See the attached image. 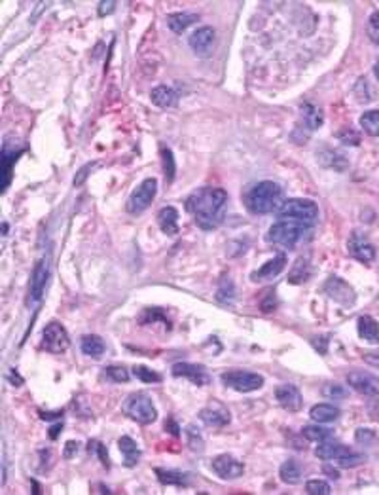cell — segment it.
Returning <instances> with one entry per match:
<instances>
[{"instance_id": "1", "label": "cell", "mask_w": 379, "mask_h": 495, "mask_svg": "<svg viewBox=\"0 0 379 495\" xmlns=\"http://www.w3.org/2000/svg\"><path fill=\"white\" fill-rule=\"evenodd\" d=\"M226 205H228V192L222 188H211V186L196 190L186 199V209L201 230L218 228L226 214Z\"/></svg>"}, {"instance_id": "2", "label": "cell", "mask_w": 379, "mask_h": 495, "mask_svg": "<svg viewBox=\"0 0 379 495\" xmlns=\"http://www.w3.org/2000/svg\"><path fill=\"white\" fill-rule=\"evenodd\" d=\"M284 204L283 188L273 181H262L254 184L245 194V205L253 214H269L279 211Z\"/></svg>"}, {"instance_id": "3", "label": "cell", "mask_w": 379, "mask_h": 495, "mask_svg": "<svg viewBox=\"0 0 379 495\" xmlns=\"http://www.w3.org/2000/svg\"><path fill=\"white\" fill-rule=\"evenodd\" d=\"M315 228H309L298 222H290V220H277L275 224L269 228L268 239L269 243L277 245V247H283V249H294L296 245L301 243L306 237L313 234Z\"/></svg>"}, {"instance_id": "4", "label": "cell", "mask_w": 379, "mask_h": 495, "mask_svg": "<svg viewBox=\"0 0 379 495\" xmlns=\"http://www.w3.org/2000/svg\"><path fill=\"white\" fill-rule=\"evenodd\" d=\"M279 220H290V222L315 228V224L319 222V207L311 199H301V197L286 199L279 209Z\"/></svg>"}, {"instance_id": "5", "label": "cell", "mask_w": 379, "mask_h": 495, "mask_svg": "<svg viewBox=\"0 0 379 495\" xmlns=\"http://www.w3.org/2000/svg\"><path fill=\"white\" fill-rule=\"evenodd\" d=\"M122 410H124L126 416H129L131 419H135V421H139V424L142 425L154 424L156 417H158V410L154 406L152 399L146 393H142V391L129 395L126 402H124Z\"/></svg>"}, {"instance_id": "6", "label": "cell", "mask_w": 379, "mask_h": 495, "mask_svg": "<svg viewBox=\"0 0 379 495\" xmlns=\"http://www.w3.org/2000/svg\"><path fill=\"white\" fill-rule=\"evenodd\" d=\"M222 384L239 391V393H251V391H258L264 385V377L256 372H246V370H228L220 376Z\"/></svg>"}, {"instance_id": "7", "label": "cell", "mask_w": 379, "mask_h": 495, "mask_svg": "<svg viewBox=\"0 0 379 495\" xmlns=\"http://www.w3.org/2000/svg\"><path fill=\"white\" fill-rule=\"evenodd\" d=\"M158 194V181L152 179H144V181L131 192V196L127 199V211L131 214H139V212L146 211L154 197Z\"/></svg>"}, {"instance_id": "8", "label": "cell", "mask_w": 379, "mask_h": 495, "mask_svg": "<svg viewBox=\"0 0 379 495\" xmlns=\"http://www.w3.org/2000/svg\"><path fill=\"white\" fill-rule=\"evenodd\" d=\"M71 346V338L67 334L63 324L59 322H49L46 329L42 330V347L49 353H65Z\"/></svg>"}, {"instance_id": "9", "label": "cell", "mask_w": 379, "mask_h": 495, "mask_svg": "<svg viewBox=\"0 0 379 495\" xmlns=\"http://www.w3.org/2000/svg\"><path fill=\"white\" fill-rule=\"evenodd\" d=\"M47 279H49V256H44V258L38 260V264L32 270L27 304H38L44 296V291H46Z\"/></svg>"}, {"instance_id": "10", "label": "cell", "mask_w": 379, "mask_h": 495, "mask_svg": "<svg viewBox=\"0 0 379 495\" xmlns=\"http://www.w3.org/2000/svg\"><path fill=\"white\" fill-rule=\"evenodd\" d=\"M347 251L353 258L363 262V264H370V262H374V258H376V247H374L370 239L363 236L360 232L351 234L347 241Z\"/></svg>"}, {"instance_id": "11", "label": "cell", "mask_w": 379, "mask_h": 495, "mask_svg": "<svg viewBox=\"0 0 379 495\" xmlns=\"http://www.w3.org/2000/svg\"><path fill=\"white\" fill-rule=\"evenodd\" d=\"M324 292H326L334 302H338V304H341L343 307L353 306L356 300L353 287L345 283L340 277H330V279L326 281V285H324Z\"/></svg>"}, {"instance_id": "12", "label": "cell", "mask_w": 379, "mask_h": 495, "mask_svg": "<svg viewBox=\"0 0 379 495\" xmlns=\"http://www.w3.org/2000/svg\"><path fill=\"white\" fill-rule=\"evenodd\" d=\"M315 456L319 457V459H324V461H338V463H341V461H345V459L356 457L358 454L353 452L349 446H345V444L323 440V442H319V446H317Z\"/></svg>"}, {"instance_id": "13", "label": "cell", "mask_w": 379, "mask_h": 495, "mask_svg": "<svg viewBox=\"0 0 379 495\" xmlns=\"http://www.w3.org/2000/svg\"><path fill=\"white\" fill-rule=\"evenodd\" d=\"M211 467H213V471L224 480L239 478V476H243V472H245L243 463L237 461L233 456H228V454H222V456L214 457Z\"/></svg>"}, {"instance_id": "14", "label": "cell", "mask_w": 379, "mask_h": 495, "mask_svg": "<svg viewBox=\"0 0 379 495\" xmlns=\"http://www.w3.org/2000/svg\"><path fill=\"white\" fill-rule=\"evenodd\" d=\"M275 399L281 404V408L286 412H300L303 406V397L300 389L292 384H283L275 389Z\"/></svg>"}, {"instance_id": "15", "label": "cell", "mask_w": 379, "mask_h": 495, "mask_svg": "<svg viewBox=\"0 0 379 495\" xmlns=\"http://www.w3.org/2000/svg\"><path fill=\"white\" fill-rule=\"evenodd\" d=\"M173 376L188 377L192 384L199 385V387L211 384V376H209V372L205 370V366H201V364H192V362H176L173 366Z\"/></svg>"}, {"instance_id": "16", "label": "cell", "mask_w": 379, "mask_h": 495, "mask_svg": "<svg viewBox=\"0 0 379 495\" xmlns=\"http://www.w3.org/2000/svg\"><path fill=\"white\" fill-rule=\"evenodd\" d=\"M347 384L355 389L356 393L366 395V397H376L379 395V380L376 376H371L368 372H351L347 376Z\"/></svg>"}, {"instance_id": "17", "label": "cell", "mask_w": 379, "mask_h": 495, "mask_svg": "<svg viewBox=\"0 0 379 495\" xmlns=\"http://www.w3.org/2000/svg\"><path fill=\"white\" fill-rule=\"evenodd\" d=\"M214 40H216V32H214L213 27H199L198 31L192 32L190 36V47L196 52L201 57H207V55L213 52L214 47Z\"/></svg>"}, {"instance_id": "18", "label": "cell", "mask_w": 379, "mask_h": 495, "mask_svg": "<svg viewBox=\"0 0 379 495\" xmlns=\"http://www.w3.org/2000/svg\"><path fill=\"white\" fill-rule=\"evenodd\" d=\"M199 419L209 427H224L229 424V412L224 404L213 401L199 412Z\"/></svg>"}, {"instance_id": "19", "label": "cell", "mask_w": 379, "mask_h": 495, "mask_svg": "<svg viewBox=\"0 0 379 495\" xmlns=\"http://www.w3.org/2000/svg\"><path fill=\"white\" fill-rule=\"evenodd\" d=\"M284 266H286V256H284V254H277L275 258L268 260V262H266V264H264L260 270L253 272L251 279L256 281V283H258V281H268V279H273V277H277V275L283 272Z\"/></svg>"}, {"instance_id": "20", "label": "cell", "mask_w": 379, "mask_h": 495, "mask_svg": "<svg viewBox=\"0 0 379 495\" xmlns=\"http://www.w3.org/2000/svg\"><path fill=\"white\" fill-rule=\"evenodd\" d=\"M358 336L366 340L368 344H379V322L370 315H360L356 321Z\"/></svg>"}, {"instance_id": "21", "label": "cell", "mask_w": 379, "mask_h": 495, "mask_svg": "<svg viewBox=\"0 0 379 495\" xmlns=\"http://www.w3.org/2000/svg\"><path fill=\"white\" fill-rule=\"evenodd\" d=\"M158 224L163 234L176 236L179 234V211L174 207H163L158 212Z\"/></svg>"}, {"instance_id": "22", "label": "cell", "mask_w": 379, "mask_h": 495, "mask_svg": "<svg viewBox=\"0 0 379 495\" xmlns=\"http://www.w3.org/2000/svg\"><path fill=\"white\" fill-rule=\"evenodd\" d=\"M340 408L334 406V404H328V402L315 404V406L311 408V412H309L311 419H315L317 424H332V421H336V419L340 417Z\"/></svg>"}, {"instance_id": "23", "label": "cell", "mask_w": 379, "mask_h": 495, "mask_svg": "<svg viewBox=\"0 0 379 495\" xmlns=\"http://www.w3.org/2000/svg\"><path fill=\"white\" fill-rule=\"evenodd\" d=\"M21 154V150H10V142H4V148H2V173H4V182H2V192H6L12 181V165L17 160V156Z\"/></svg>"}, {"instance_id": "24", "label": "cell", "mask_w": 379, "mask_h": 495, "mask_svg": "<svg viewBox=\"0 0 379 495\" xmlns=\"http://www.w3.org/2000/svg\"><path fill=\"white\" fill-rule=\"evenodd\" d=\"M196 21H198V16L190 14V12H176V14L167 16V27L173 32H176V34L186 31L190 25H194Z\"/></svg>"}, {"instance_id": "25", "label": "cell", "mask_w": 379, "mask_h": 495, "mask_svg": "<svg viewBox=\"0 0 379 495\" xmlns=\"http://www.w3.org/2000/svg\"><path fill=\"white\" fill-rule=\"evenodd\" d=\"M118 446H119V452L124 454V463L127 467H135V465L139 463V459H141V450L137 446V442L133 439H129V437H122L118 440Z\"/></svg>"}, {"instance_id": "26", "label": "cell", "mask_w": 379, "mask_h": 495, "mask_svg": "<svg viewBox=\"0 0 379 495\" xmlns=\"http://www.w3.org/2000/svg\"><path fill=\"white\" fill-rule=\"evenodd\" d=\"M150 99L159 109H171V107L176 104V94H174V89L167 86L154 87L150 94Z\"/></svg>"}, {"instance_id": "27", "label": "cell", "mask_w": 379, "mask_h": 495, "mask_svg": "<svg viewBox=\"0 0 379 495\" xmlns=\"http://www.w3.org/2000/svg\"><path fill=\"white\" fill-rule=\"evenodd\" d=\"M301 118H303L306 127H309L311 131H313V129H319L324 122L323 110L319 109V107H315V104H311V102L301 104Z\"/></svg>"}, {"instance_id": "28", "label": "cell", "mask_w": 379, "mask_h": 495, "mask_svg": "<svg viewBox=\"0 0 379 495\" xmlns=\"http://www.w3.org/2000/svg\"><path fill=\"white\" fill-rule=\"evenodd\" d=\"M279 476L283 480L284 484H300L301 480V467L298 461H294V459H288V461H284L281 465V469H279Z\"/></svg>"}, {"instance_id": "29", "label": "cell", "mask_w": 379, "mask_h": 495, "mask_svg": "<svg viewBox=\"0 0 379 495\" xmlns=\"http://www.w3.org/2000/svg\"><path fill=\"white\" fill-rule=\"evenodd\" d=\"M82 351L87 357L99 359L104 353V342L99 336H95V334H87V336L82 338Z\"/></svg>"}, {"instance_id": "30", "label": "cell", "mask_w": 379, "mask_h": 495, "mask_svg": "<svg viewBox=\"0 0 379 495\" xmlns=\"http://www.w3.org/2000/svg\"><path fill=\"white\" fill-rule=\"evenodd\" d=\"M156 474H158L159 482H161V484H167V486H188L190 484V476L188 474H184V472L156 469Z\"/></svg>"}, {"instance_id": "31", "label": "cell", "mask_w": 379, "mask_h": 495, "mask_svg": "<svg viewBox=\"0 0 379 495\" xmlns=\"http://www.w3.org/2000/svg\"><path fill=\"white\" fill-rule=\"evenodd\" d=\"M360 127L371 137H379V110H368L360 116Z\"/></svg>"}, {"instance_id": "32", "label": "cell", "mask_w": 379, "mask_h": 495, "mask_svg": "<svg viewBox=\"0 0 379 495\" xmlns=\"http://www.w3.org/2000/svg\"><path fill=\"white\" fill-rule=\"evenodd\" d=\"M301 434L308 440H313V442H323V440H328L332 437L330 429H324L319 425H306L301 429Z\"/></svg>"}, {"instance_id": "33", "label": "cell", "mask_w": 379, "mask_h": 495, "mask_svg": "<svg viewBox=\"0 0 379 495\" xmlns=\"http://www.w3.org/2000/svg\"><path fill=\"white\" fill-rule=\"evenodd\" d=\"M309 277V264L308 260L300 258L296 264H294V270L290 272V277H288V281L290 283H303V281H308Z\"/></svg>"}, {"instance_id": "34", "label": "cell", "mask_w": 379, "mask_h": 495, "mask_svg": "<svg viewBox=\"0 0 379 495\" xmlns=\"http://www.w3.org/2000/svg\"><path fill=\"white\" fill-rule=\"evenodd\" d=\"M161 160H163V173H165L167 182H173L174 173H176V164H174L173 152L169 148L161 150Z\"/></svg>"}, {"instance_id": "35", "label": "cell", "mask_w": 379, "mask_h": 495, "mask_svg": "<svg viewBox=\"0 0 379 495\" xmlns=\"http://www.w3.org/2000/svg\"><path fill=\"white\" fill-rule=\"evenodd\" d=\"M306 492L309 495H330L332 490H330V484L328 482H324V480H309L308 484H306Z\"/></svg>"}, {"instance_id": "36", "label": "cell", "mask_w": 379, "mask_h": 495, "mask_svg": "<svg viewBox=\"0 0 379 495\" xmlns=\"http://www.w3.org/2000/svg\"><path fill=\"white\" fill-rule=\"evenodd\" d=\"M233 294H236V289H233V283L228 279H224L218 287V291H216V298L224 302V304H231L233 302Z\"/></svg>"}, {"instance_id": "37", "label": "cell", "mask_w": 379, "mask_h": 495, "mask_svg": "<svg viewBox=\"0 0 379 495\" xmlns=\"http://www.w3.org/2000/svg\"><path fill=\"white\" fill-rule=\"evenodd\" d=\"M133 374L144 384H158V382H161V376H159L158 372L146 368V366H135Z\"/></svg>"}, {"instance_id": "38", "label": "cell", "mask_w": 379, "mask_h": 495, "mask_svg": "<svg viewBox=\"0 0 379 495\" xmlns=\"http://www.w3.org/2000/svg\"><path fill=\"white\" fill-rule=\"evenodd\" d=\"M106 377H111L112 382H116V384H126L127 380H129V372H127L126 366H116V364H112L106 368Z\"/></svg>"}, {"instance_id": "39", "label": "cell", "mask_w": 379, "mask_h": 495, "mask_svg": "<svg viewBox=\"0 0 379 495\" xmlns=\"http://www.w3.org/2000/svg\"><path fill=\"white\" fill-rule=\"evenodd\" d=\"M368 36L371 38L374 44L379 46V12H374L368 21Z\"/></svg>"}, {"instance_id": "40", "label": "cell", "mask_w": 379, "mask_h": 495, "mask_svg": "<svg viewBox=\"0 0 379 495\" xmlns=\"http://www.w3.org/2000/svg\"><path fill=\"white\" fill-rule=\"evenodd\" d=\"M323 393L324 397H328V399H343L345 395H347V391L341 387V385L338 384H330V385H326L323 389Z\"/></svg>"}, {"instance_id": "41", "label": "cell", "mask_w": 379, "mask_h": 495, "mask_svg": "<svg viewBox=\"0 0 379 495\" xmlns=\"http://www.w3.org/2000/svg\"><path fill=\"white\" fill-rule=\"evenodd\" d=\"M95 165H97V164H87V165H84V167H82V169H80L78 175H76V177H74V186H82V184H84V182H86L87 175H89V171H91V169H93Z\"/></svg>"}, {"instance_id": "42", "label": "cell", "mask_w": 379, "mask_h": 495, "mask_svg": "<svg viewBox=\"0 0 379 495\" xmlns=\"http://www.w3.org/2000/svg\"><path fill=\"white\" fill-rule=\"evenodd\" d=\"M116 10V2L114 0H108V2H101L99 4V16H106V14H112Z\"/></svg>"}, {"instance_id": "43", "label": "cell", "mask_w": 379, "mask_h": 495, "mask_svg": "<svg viewBox=\"0 0 379 495\" xmlns=\"http://www.w3.org/2000/svg\"><path fill=\"white\" fill-rule=\"evenodd\" d=\"M364 361L371 364V366H379V353H366L364 355Z\"/></svg>"}, {"instance_id": "44", "label": "cell", "mask_w": 379, "mask_h": 495, "mask_svg": "<svg viewBox=\"0 0 379 495\" xmlns=\"http://www.w3.org/2000/svg\"><path fill=\"white\" fill-rule=\"evenodd\" d=\"M72 452H78V442H67V450H65V457H71Z\"/></svg>"}, {"instance_id": "45", "label": "cell", "mask_w": 379, "mask_h": 495, "mask_svg": "<svg viewBox=\"0 0 379 495\" xmlns=\"http://www.w3.org/2000/svg\"><path fill=\"white\" fill-rule=\"evenodd\" d=\"M374 72H376V76H378V80H379V61L376 63V67H374Z\"/></svg>"}, {"instance_id": "46", "label": "cell", "mask_w": 379, "mask_h": 495, "mask_svg": "<svg viewBox=\"0 0 379 495\" xmlns=\"http://www.w3.org/2000/svg\"><path fill=\"white\" fill-rule=\"evenodd\" d=\"M2 232H4V236H6V232H8V224H6V222L2 224Z\"/></svg>"}]
</instances>
